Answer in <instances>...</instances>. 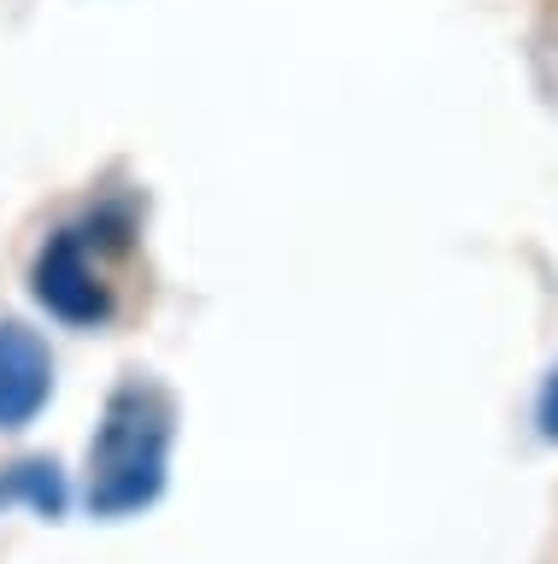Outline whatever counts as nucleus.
<instances>
[{
	"instance_id": "1",
	"label": "nucleus",
	"mask_w": 558,
	"mask_h": 564,
	"mask_svg": "<svg viewBox=\"0 0 558 564\" xmlns=\"http://www.w3.org/2000/svg\"><path fill=\"white\" fill-rule=\"evenodd\" d=\"M171 405L147 382H124L107 400V417L89 441V506L100 518L142 511L165 482Z\"/></svg>"
},
{
	"instance_id": "2",
	"label": "nucleus",
	"mask_w": 558,
	"mask_h": 564,
	"mask_svg": "<svg viewBox=\"0 0 558 564\" xmlns=\"http://www.w3.org/2000/svg\"><path fill=\"white\" fill-rule=\"evenodd\" d=\"M36 300L65 324H95L107 317V282H100L95 259L83 253L77 236H54L36 259Z\"/></svg>"
},
{
	"instance_id": "3",
	"label": "nucleus",
	"mask_w": 558,
	"mask_h": 564,
	"mask_svg": "<svg viewBox=\"0 0 558 564\" xmlns=\"http://www.w3.org/2000/svg\"><path fill=\"white\" fill-rule=\"evenodd\" d=\"M54 394V359L42 335L24 324H0V430H19Z\"/></svg>"
},
{
	"instance_id": "4",
	"label": "nucleus",
	"mask_w": 558,
	"mask_h": 564,
	"mask_svg": "<svg viewBox=\"0 0 558 564\" xmlns=\"http://www.w3.org/2000/svg\"><path fill=\"white\" fill-rule=\"evenodd\" d=\"M540 423H547V435H558V370L547 382V400H540Z\"/></svg>"
}]
</instances>
